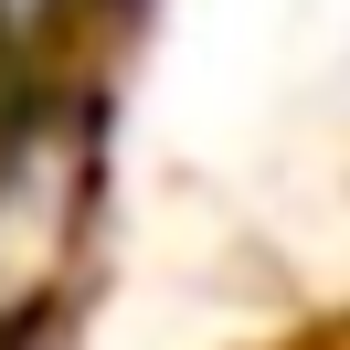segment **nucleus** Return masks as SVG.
Returning a JSON list of instances; mask_svg holds the SVG:
<instances>
[{
  "label": "nucleus",
  "mask_w": 350,
  "mask_h": 350,
  "mask_svg": "<svg viewBox=\"0 0 350 350\" xmlns=\"http://www.w3.org/2000/svg\"><path fill=\"white\" fill-rule=\"evenodd\" d=\"M53 11H64V0H0V32H11V43H32Z\"/></svg>",
  "instance_id": "obj_1"
}]
</instances>
